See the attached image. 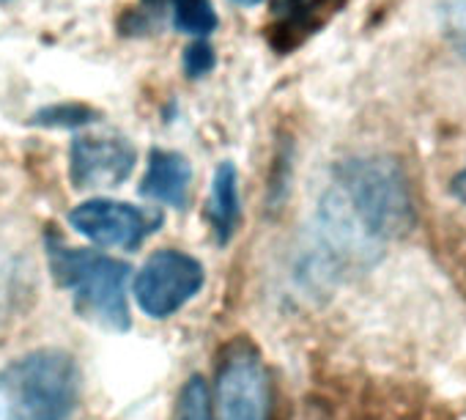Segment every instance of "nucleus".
<instances>
[{
    "label": "nucleus",
    "mask_w": 466,
    "mask_h": 420,
    "mask_svg": "<svg viewBox=\"0 0 466 420\" xmlns=\"http://www.w3.org/2000/svg\"><path fill=\"white\" fill-rule=\"evenodd\" d=\"M417 223L409 176L392 157H357L335 170L321 203V240L338 264H370Z\"/></svg>",
    "instance_id": "1"
},
{
    "label": "nucleus",
    "mask_w": 466,
    "mask_h": 420,
    "mask_svg": "<svg viewBox=\"0 0 466 420\" xmlns=\"http://www.w3.org/2000/svg\"><path fill=\"white\" fill-rule=\"evenodd\" d=\"M83 376L75 354L45 346L0 368V420H72Z\"/></svg>",
    "instance_id": "2"
},
{
    "label": "nucleus",
    "mask_w": 466,
    "mask_h": 420,
    "mask_svg": "<svg viewBox=\"0 0 466 420\" xmlns=\"http://www.w3.org/2000/svg\"><path fill=\"white\" fill-rule=\"evenodd\" d=\"M47 261L56 283L69 292L75 311L110 333H127L132 327L127 305L129 267L113 256L96 251L66 248L56 234L47 237Z\"/></svg>",
    "instance_id": "3"
},
{
    "label": "nucleus",
    "mask_w": 466,
    "mask_h": 420,
    "mask_svg": "<svg viewBox=\"0 0 466 420\" xmlns=\"http://www.w3.org/2000/svg\"><path fill=\"white\" fill-rule=\"evenodd\" d=\"M211 412L214 420H269V374L261 352L248 338L230 341L219 354Z\"/></svg>",
    "instance_id": "4"
},
{
    "label": "nucleus",
    "mask_w": 466,
    "mask_h": 420,
    "mask_svg": "<svg viewBox=\"0 0 466 420\" xmlns=\"http://www.w3.org/2000/svg\"><path fill=\"white\" fill-rule=\"evenodd\" d=\"M203 267L181 251H157L135 278V300L151 319H167L203 289Z\"/></svg>",
    "instance_id": "5"
},
{
    "label": "nucleus",
    "mask_w": 466,
    "mask_h": 420,
    "mask_svg": "<svg viewBox=\"0 0 466 420\" xmlns=\"http://www.w3.org/2000/svg\"><path fill=\"white\" fill-rule=\"evenodd\" d=\"M72 229L102 248H137L157 231L162 218L148 209L129 206L124 200H86L69 215Z\"/></svg>",
    "instance_id": "6"
},
{
    "label": "nucleus",
    "mask_w": 466,
    "mask_h": 420,
    "mask_svg": "<svg viewBox=\"0 0 466 420\" xmlns=\"http://www.w3.org/2000/svg\"><path fill=\"white\" fill-rule=\"evenodd\" d=\"M135 168V149L124 138H77L72 146V181L77 190L116 187Z\"/></svg>",
    "instance_id": "7"
},
{
    "label": "nucleus",
    "mask_w": 466,
    "mask_h": 420,
    "mask_svg": "<svg viewBox=\"0 0 466 420\" xmlns=\"http://www.w3.org/2000/svg\"><path fill=\"white\" fill-rule=\"evenodd\" d=\"M343 0H280L278 4V23L269 31L272 45L280 53L299 47L310 34H316Z\"/></svg>",
    "instance_id": "8"
},
{
    "label": "nucleus",
    "mask_w": 466,
    "mask_h": 420,
    "mask_svg": "<svg viewBox=\"0 0 466 420\" xmlns=\"http://www.w3.org/2000/svg\"><path fill=\"white\" fill-rule=\"evenodd\" d=\"M189 181H192L189 162L176 151L157 149V151H151L148 170L143 176L140 192L151 200L184 209L189 200Z\"/></svg>",
    "instance_id": "9"
},
{
    "label": "nucleus",
    "mask_w": 466,
    "mask_h": 420,
    "mask_svg": "<svg viewBox=\"0 0 466 420\" xmlns=\"http://www.w3.org/2000/svg\"><path fill=\"white\" fill-rule=\"evenodd\" d=\"M208 223L219 245H228L233 231L242 220V200H239V176L233 162H222L214 173L211 195H208Z\"/></svg>",
    "instance_id": "10"
},
{
    "label": "nucleus",
    "mask_w": 466,
    "mask_h": 420,
    "mask_svg": "<svg viewBox=\"0 0 466 420\" xmlns=\"http://www.w3.org/2000/svg\"><path fill=\"white\" fill-rule=\"evenodd\" d=\"M143 9L154 15H167L170 26L181 34L208 36L217 28L211 0H143Z\"/></svg>",
    "instance_id": "11"
},
{
    "label": "nucleus",
    "mask_w": 466,
    "mask_h": 420,
    "mask_svg": "<svg viewBox=\"0 0 466 420\" xmlns=\"http://www.w3.org/2000/svg\"><path fill=\"white\" fill-rule=\"evenodd\" d=\"M178 420H214L211 390L198 374H192L178 393Z\"/></svg>",
    "instance_id": "12"
},
{
    "label": "nucleus",
    "mask_w": 466,
    "mask_h": 420,
    "mask_svg": "<svg viewBox=\"0 0 466 420\" xmlns=\"http://www.w3.org/2000/svg\"><path fill=\"white\" fill-rule=\"evenodd\" d=\"M439 23L450 47L466 58V0H439Z\"/></svg>",
    "instance_id": "13"
},
{
    "label": "nucleus",
    "mask_w": 466,
    "mask_h": 420,
    "mask_svg": "<svg viewBox=\"0 0 466 420\" xmlns=\"http://www.w3.org/2000/svg\"><path fill=\"white\" fill-rule=\"evenodd\" d=\"M39 124H50V127H77V124H86L91 121V110L88 108H80V105H72V108H50L45 113H39L36 118Z\"/></svg>",
    "instance_id": "14"
},
{
    "label": "nucleus",
    "mask_w": 466,
    "mask_h": 420,
    "mask_svg": "<svg viewBox=\"0 0 466 420\" xmlns=\"http://www.w3.org/2000/svg\"><path fill=\"white\" fill-rule=\"evenodd\" d=\"M211 67H214V53H211L208 45L198 42V45H192V47L187 50V56H184V69H187L189 77H200V75H206Z\"/></svg>",
    "instance_id": "15"
},
{
    "label": "nucleus",
    "mask_w": 466,
    "mask_h": 420,
    "mask_svg": "<svg viewBox=\"0 0 466 420\" xmlns=\"http://www.w3.org/2000/svg\"><path fill=\"white\" fill-rule=\"evenodd\" d=\"M450 192H452V198H455V200H461V203L466 206V168H461V170L452 176V181H450Z\"/></svg>",
    "instance_id": "16"
},
{
    "label": "nucleus",
    "mask_w": 466,
    "mask_h": 420,
    "mask_svg": "<svg viewBox=\"0 0 466 420\" xmlns=\"http://www.w3.org/2000/svg\"><path fill=\"white\" fill-rule=\"evenodd\" d=\"M233 4H242V6H253V4H261V0H233Z\"/></svg>",
    "instance_id": "17"
}]
</instances>
